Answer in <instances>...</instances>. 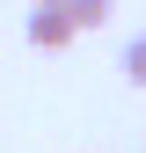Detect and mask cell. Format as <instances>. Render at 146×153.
Instances as JSON below:
<instances>
[{
	"instance_id": "277c9868",
	"label": "cell",
	"mask_w": 146,
	"mask_h": 153,
	"mask_svg": "<svg viewBox=\"0 0 146 153\" xmlns=\"http://www.w3.org/2000/svg\"><path fill=\"white\" fill-rule=\"evenodd\" d=\"M29 7H59V0H29Z\"/></svg>"
},
{
	"instance_id": "7a4b0ae2",
	"label": "cell",
	"mask_w": 146,
	"mask_h": 153,
	"mask_svg": "<svg viewBox=\"0 0 146 153\" xmlns=\"http://www.w3.org/2000/svg\"><path fill=\"white\" fill-rule=\"evenodd\" d=\"M59 7L73 15V29H102L110 15H117V0H59Z\"/></svg>"
},
{
	"instance_id": "3957f363",
	"label": "cell",
	"mask_w": 146,
	"mask_h": 153,
	"mask_svg": "<svg viewBox=\"0 0 146 153\" xmlns=\"http://www.w3.org/2000/svg\"><path fill=\"white\" fill-rule=\"evenodd\" d=\"M124 80L146 88V36H132V44H124Z\"/></svg>"
},
{
	"instance_id": "6da1fadb",
	"label": "cell",
	"mask_w": 146,
	"mask_h": 153,
	"mask_svg": "<svg viewBox=\"0 0 146 153\" xmlns=\"http://www.w3.org/2000/svg\"><path fill=\"white\" fill-rule=\"evenodd\" d=\"M22 36H29L36 51H66L80 29H73V15H66V7H29V29H22Z\"/></svg>"
}]
</instances>
